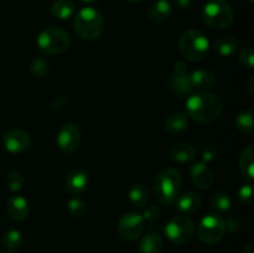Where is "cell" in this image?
Masks as SVG:
<instances>
[{"instance_id":"cell-17","label":"cell","mask_w":254,"mask_h":253,"mask_svg":"<svg viewBox=\"0 0 254 253\" xmlns=\"http://www.w3.org/2000/svg\"><path fill=\"white\" fill-rule=\"evenodd\" d=\"M190 81L192 88L203 91L212 88L213 84L216 83V77L208 69H196L190 74Z\"/></svg>"},{"instance_id":"cell-23","label":"cell","mask_w":254,"mask_h":253,"mask_svg":"<svg viewBox=\"0 0 254 253\" xmlns=\"http://www.w3.org/2000/svg\"><path fill=\"white\" fill-rule=\"evenodd\" d=\"M163 238L156 233H148L139 242L140 253H160L163 250Z\"/></svg>"},{"instance_id":"cell-6","label":"cell","mask_w":254,"mask_h":253,"mask_svg":"<svg viewBox=\"0 0 254 253\" xmlns=\"http://www.w3.org/2000/svg\"><path fill=\"white\" fill-rule=\"evenodd\" d=\"M232 9L225 0H208L202 9V19L207 26L216 30L227 29L233 22Z\"/></svg>"},{"instance_id":"cell-42","label":"cell","mask_w":254,"mask_h":253,"mask_svg":"<svg viewBox=\"0 0 254 253\" xmlns=\"http://www.w3.org/2000/svg\"><path fill=\"white\" fill-rule=\"evenodd\" d=\"M127 1H129V2H139V1H141V0H127Z\"/></svg>"},{"instance_id":"cell-24","label":"cell","mask_w":254,"mask_h":253,"mask_svg":"<svg viewBox=\"0 0 254 253\" xmlns=\"http://www.w3.org/2000/svg\"><path fill=\"white\" fill-rule=\"evenodd\" d=\"M76 4L72 0H56L51 6V12L60 20H66L76 14Z\"/></svg>"},{"instance_id":"cell-36","label":"cell","mask_w":254,"mask_h":253,"mask_svg":"<svg viewBox=\"0 0 254 253\" xmlns=\"http://www.w3.org/2000/svg\"><path fill=\"white\" fill-rule=\"evenodd\" d=\"M69 103H68V99L66 98V97H57V98L54 99V102H52V109H55V111L60 112V111H64V109L68 108Z\"/></svg>"},{"instance_id":"cell-33","label":"cell","mask_w":254,"mask_h":253,"mask_svg":"<svg viewBox=\"0 0 254 253\" xmlns=\"http://www.w3.org/2000/svg\"><path fill=\"white\" fill-rule=\"evenodd\" d=\"M237 198L242 203H248L253 198V186L251 184H245L240 188L237 192Z\"/></svg>"},{"instance_id":"cell-28","label":"cell","mask_w":254,"mask_h":253,"mask_svg":"<svg viewBox=\"0 0 254 253\" xmlns=\"http://www.w3.org/2000/svg\"><path fill=\"white\" fill-rule=\"evenodd\" d=\"M210 203L215 210L220 211V212L228 211L232 206V201H231L230 196L227 193L222 192V191H217V192L213 193L210 198Z\"/></svg>"},{"instance_id":"cell-26","label":"cell","mask_w":254,"mask_h":253,"mask_svg":"<svg viewBox=\"0 0 254 253\" xmlns=\"http://www.w3.org/2000/svg\"><path fill=\"white\" fill-rule=\"evenodd\" d=\"M235 124L238 130L246 134L254 133V118L251 111H242L236 116Z\"/></svg>"},{"instance_id":"cell-38","label":"cell","mask_w":254,"mask_h":253,"mask_svg":"<svg viewBox=\"0 0 254 253\" xmlns=\"http://www.w3.org/2000/svg\"><path fill=\"white\" fill-rule=\"evenodd\" d=\"M174 5L179 10H188L191 6V0H174Z\"/></svg>"},{"instance_id":"cell-21","label":"cell","mask_w":254,"mask_h":253,"mask_svg":"<svg viewBox=\"0 0 254 253\" xmlns=\"http://www.w3.org/2000/svg\"><path fill=\"white\" fill-rule=\"evenodd\" d=\"M169 87L175 93L176 96L184 97L188 96L191 91H192V86H191V81L189 74H174L169 82Z\"/></svg>"},{"instance_id":"cell-13","label":"cell","mask_w":254,"mask_h":253,"mask_svg":"<svg viewBox=\"0 0 254 253\" xmlns=\"http://www.w3.org/2000/svg\"><path fill=\"white\" fill-rule=\"evenodd\" d=\"M89 184L88 173L83 169L72 170L66 178V190L71 195L78 196L87 190Z\"/></svg>"},{"instance_id":"cell-8","label":"cell","mask_w":254,"mask_h":253,"mask_svg":"<svg viewBox=\"0 0 254 253\" xmlns=\"http://www.w3.org/2000/svg\"><path fill=\"white\" fill-rule=\"evenodd\" d=\"M226 222L218 213H210L200 221L197 226L198 238L206 245H215L223 237Z\"/></svg>"},{"instance_id":"cell-22","label":"cell","mask_w":254,"mask_h":253,"mask_svg":"<svg viewBox=\"0 0 254 253\" xmlns=\"http://www.w3.org/2000/svg\"><path fill=\"white\" fill-rule=\"evenodd\" d=\"M129 200H130L131 205L138 210L145 208L149 201L148 189L143 184H134L129 190Z\"/></svg>"},{"instance_id":"cell-15","label":"cell","mask_w":254,"mask_h":253,"mask_svg":"<svg viewBox=\"0 0 254 253\" xmlns=\"http://www.w3.org/2000/svg\"><path fill=\"white\" fill-rule=\"evenodd\" d=\"M175 206L178 210L185 213H193L200 210L202 205V197L195 191H186L175 198Z\"/></svg>"},{"instance_id":"cell-37","label":"cell","mask_w":254,"mask_h":253,"mask_svg":"<svg viewBox=\"0 0 254 253\" xmlns=\"http://www.w3.org/2000/svg\"><path fill=\"white\" fill-rule=\"evenodd\" d=\"M174 71L176 74H186L188 73V64L184 61H176L174 64Z\"/></svg>"},{"instance_id":"cell-27","label":"cell","mask_w":254,"mask_h":253,"mask_svg":"<svg viewBox=\"0 0 254 253\" xmlns=\"http://www.w3.org/2000/svg\"><path fill=\"white\" fill-rule=\"evenodd\" d=\"M1 243L7 252H16V251H19L22 246L21 233L16 230L7 231V232L4 233V236H2Z\"/></svg>"},{"instance_id":"cell-2","label":"cell","mask_w":254,"mask_h":253,"mask_svg":"<svg viewBox=\"0 0 254 253\" xmlns=\"http://www.w3.org/2000/svg\"><path fill=\"white\" fill-rule=\"evenodd\" d=\"M73 29L74 32L86 41H94L104 30V19L103 15L97 9L91 6L82 7L81 10L74 14L73 17Z\"/></svg>"},{"instance_id":"cell-25","label":"cell","mask_w":254,"mask_h":253,"mask_svg":"<svg viewBox=\"0 0 254 253\" xmlns=\"http://www.w3.org/2000/svg\"><path fill=\"white\" fill-rule=\"evenodd\" d=\"M213 47L221 56H231L237 51L238 41L236 37L231 36V35H225V36H220L216 40Z\"/></svg>"},{"instance_id":"cell-32","label":"cell","mask_w":254,"mask_h":253,"mask_svg":"<svg viewBox=\"0 0 254 253\" xmlns=\"http://www.w3.org/2000/svg\"><path fill=\"white\" fill-rule=\"evenodd\" d=\"M240 62L247 68H253V50L251 46H246L240 52Z\"/></svg>"},{"instance_id":"cell-1","label":"cell","mask_w":254,"mask_h":253,"mask_svg":"<svg viewBox=\"0 0 254 253\" xmlns=\"http://www.w3.org/2000/svg\"><path fill=\"white\" fill-rule=\"evenodd\" d=\"M223 101L218 94L211 92H200L189 97L186 101L188 116L198 123H212L220 117Z\"/></svg>"},{"instance_id":"cell-44","label":"cell","mask_w":254,"mask_h":253,"mask_svg":"<svg viewBox=\"0 0 254 253\" xmlns=\"http://www.w3.org/2000/svg\"><path fill=\"white\" fill-rule=\"evenodd\" d=\"M0 253H10V252H0Z\"/></svg>"},{"instance_id":"cell-3","label":"cell","mask_w":254,"mask_h":253,"mask_svg":"<svg viewBox=\"0 0 254 253\" xmlns=\"http://www.w3.org/2000/svg\"><path fill=\"white\" fill-rule=\"evenodd\" d=\"M183 178L179 170L174 168H165L158 174L154 181V193L163 203H173L179 196Z\"/></svg>"},{"instance_id":"cell-9","label":"cell","mask_w":254,"mask_h":253,"mask_svg":"<svg viewBox=\"0 0 254 253\" xmlns=\"http://www.w3.org/2000/svg\"><path fill=\"white\" fill-rule=\"evenodd\" d=\"M144 230L143 216L136 212H127L122 215L118 222V233L122 240L133 242L140 237Z\"/></svg>"},{"instance_id":"cell-18","label":"cell","mask_w":254,"mask_h":253,"mask_svg":"<svg viewBox=\"0 0 254 253\" xmlns=\"http://www.w3.org/2000/svg\"><path fill=\"white\" fill-rule=\"evenodd\" d=\"M171 15V4L168 0H156L149 6L148 16L155 24L166 21Z\"/></svg>"},{"instance_id":"cell-31","label":"cell","mask_w":254,"mask_h":253,"mask_svg":"<svg viewBox=\"0 0 254 253\" xmlns=\"http://www.w3.org/2000/svg\"><path fill=\"white\" fill-rule=\"evenodd\" d=\"M67 208H68L69 213L74 217H82L84 216L87 211V205L83 200L78 197H73L68 201L67 203Z\"/></svg>"},{"instance_id":"cell-16","label":"cell","mask_w":254,"mask_h":253,"mask_svg":"<svg viewBox=\"0 0 254 253\" xmlns=\"http://www.w3.org/2000/svg\"><path fill=\"white\" fill-rule=\"evenodd\" d=\"M169 156L171 160L178 161V163H189L195 159L196 150L191 144L179 141L169 148Z\"/></svg>"},{"instance_id":"cell-19","label":"cell","mask_w":254,"mask_h":253,"mask_svg":"<svg viewBox=\"0 0 254 253\" xmlns=\"http://www.w3.org/2000/svg\"><path fill=\"white\" fill-rule=\"evenodd\" d=\"M189 126L188 114L183 112L171 113L164 122V128L169 134H179L185 130Z\"/></svg>"},{"instance_id":"cell-35","label":"cell","mask_w":254,"mask_h":253,"mask_svg":"<svg viewBox=\"0 0 254 253\" xmlns=\"http://www.w3.org/2000/svg\"><path fill=\"white\" fill-rule=\"evenodd\" d=\"M217 149L213 145L206 146L202 151V163H212V161H215L216 158H217Z\"/></svg>"},{"instance_id":"cell-20","label":"cell","mask_w":254,"mask_h":253,"mask_svg":"<svg viewBox=\"0 0 254 253\" xmlns=\"http://www.w3.org/2000/svg\"><path fill=\"white\" fill-rule=\"evenodd\" d=\"M238 165H240V171L243 175V178L248 179V180H253L254 173V146L248 145L247 148H245L242 150L240 155V161H238Z\"/></svg>"},{"instance_id":"cell-5","label":"cell","mask_w":254,"mask_h":253,"mask_svg":"<svg viewBox=\"0 0 254 253\" xmlns=\"http://www.w3.org/2000/svg\"><path fill=\"white\" fill-rule=\"evenodd\" d=\"M37 46L46 56H55L66 51L71 45L68 32L60 27H46L37 36Z\"/></svg>"},{"instance_id":"cell-4","label":"cell","mask_w":254,"mask_h":253,"mask_svg":"<svg viewBox=\"0 0 254 253\" xmlns=\"http://www.w3.org/2000/svg\"><path fill=\"white\" fill-rule=\"evenodd\" d=\"M210 44L205 34L196 29L184 32L179 41V50L181 56L192 62H200L207 55Z\"/></svg>"},{"instance_id":"cell-41","label":"cell","mask_w":254,"mask_h":253,"mask_svg":"<svg viewBox=\"0 0 254 253\" xmlns=\"http://www.w3.org/2000/svg\"><path fill=\"white\" fill-rule=\"evenodd\" d=\"M81 1L86 2V4H93V2L98 1V0H81Z\"/></svg>"},{"instance_id":"cell-29","label":"cell","mask_w":254,"mask_h":253,"mask_svg":"<svg viewBox=\"0 0 254 253\" xmlns=\"http://www.w3.org/2000/svg\"><path fill=\"white\" fill-rule=\"evenodd\" d=\"M30 71H31L32 76L36 78H42L47 74L49 72V63L45 59L42 57H36L32 60L31 64H30Z\"/></svg>"},{"instance_id":"cell-40","label":"cell","mask_w":254,"mask_h":253,"mask_svg":"<svg viewBox=\"0 0 254 253\" xmlns=\"http://www.w3.org/2000/svg\"><path fill=\"white\" fill-rule=\"evenodd\" d=\"M242 253H254V245H253V243H250V245H248L247 247L243 250Z\"/></svg>"},{"instance_id":"cell-39","label":"cell","mask_w":254,"mask_h":253,"mask_svg":"<svg viewBox=\"0 0 254 253\" xmlns=\"http://www.w3.org/2000/svg\"><path fill=\"white\" fill-rule=\"evenodd\" d=\"M246 89H247V92L250 93L251 97L254 96V78H253V76L250 77V79L247 81V87H246Z\"/></svg>"},{"instance_id":"cell-43","label":"cell","mask_w":254,"mask_h":253,"mask_svg":"<svg viewBox=\"0 0 254 253\" xmlns=\"http://www.w3.org/2000/svg\"><path fill=\"white\" fill-rule=\"evenodd\" d=\"M248 1H250V2H251V4H252V2L254 1V0H248Z\"/></svg>"},{"instance_id":"cell-14","label":"cell","mask_w":254,"mask_h":253,"mask_svg":"<svg viewBox=\"0 0 254 253\" xmlns=\"http://www.w3.org/2000/svg\"><path fill=\"white\" fill-rule=\"evenodd\" d=\"M5 210H6L7 216L12 221L21 222V221L26 220L29 216V202L22 196H10L6 201Z\"/></svg>"},{"instance_id":"cell-12","label":"cell","mask_w":254,"mask_h":253,"mask_svg":"<svg viewBox=\"0 0 254 253\" xmlns=\"http://www.w3.org/2000/svg\"><path fill=\"white\" fill-rule=\"evenodd\" d=\"M189 175H190L191 183L197 186L198 189H202V190H208L215 181L212 171L202 161L193 164L189 170Z\"/></svg>"},{"instance_id":"cell-11","label":"cell","mask_w":254,"mask_h":253,"mask_svg":"<svg viewBox=\"0 0 254 253\" xmlns=\"http://www.w3.org/2000/svg\"><path fill=\"white\" fill-rule=\"evenodd\" d=\"M5 149L11 154H20L26 151L31 145V138L30 134L21 129H12L4 135Z\"/></svg>"},{"instance_id":"cell-7","label":"cell","mask_w":254,"mask_h":253,"mask_svg":"<svg viewBox=\"0 0 254 253\" xmlns=\"http://www.w3.org/2000/svg\"><path fill=\"white\" fill-rule=\"evenodd\" d=\"M166 238L176 245H181L191 240L195 232V225L189 216L179 215L168 221L164 227Z\"/></svg>"},{"instance_id":"cell-34","label":"cell","mask_w":254,"mask_h":253,"mask_svg":"<svg viewBox=\"0 0 254 253\" xmlns=\"http://www.w3.org/2000/svg\"><path fill=\"white\" fill-rule=\"evenodd\" d=\"M141 216H143L144 221H148L149 223H153L155 221H158L159 217H160V210L156 206H150V207H146L144 210V213Z\"/></svg>"},{"instance_id":"cell-10","label":"cell","mask_w":254,"mask_h":253,"mask_svg":"<svg viewBox=\"0 0 254 253\" xmlns=\"http://www.w3.org/2000/svg\"><path fill=\"white\" fill-rule=\"evenodd\" d=\"M81 141V131L77 124L64 123L57 134V148L64 154H72L77 150Z\"/></svg>"},{"instance_id":"cell-30","label":"cell","mask_w":254,"mask_h":253,"mask_svg":"<svg viewBox=\"0 0 254 253\" xmlns=\"http://www.w3.org/2000/svg\"><path fill=\"white\" fill-rule=\"evenodd\" d=\"M5 185L12 192L21 190L22 185H24V176L19 173V171H10L5 178Z\"/></svg>"}]
</instances>
